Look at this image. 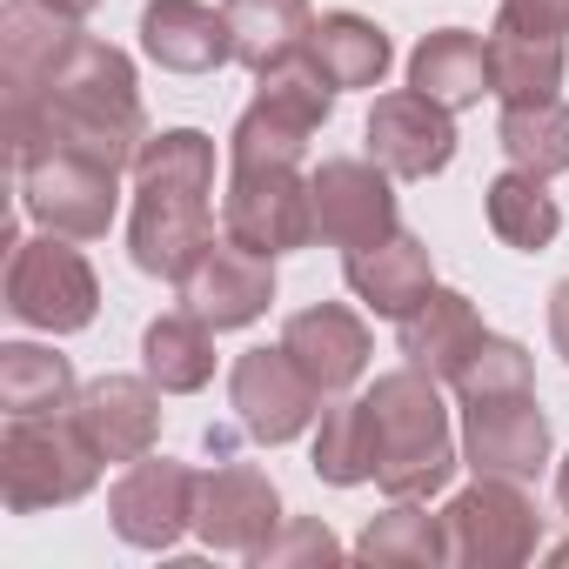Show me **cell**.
Instances as JSON below:
<instances>
[{"label":"cell","mask_w":569,"mask_h":569,"mask_svg":"<svg viewBox=\"0 0 569 569\" xmlns=\"http://www.w3.org/2000/svg\"><path fill=\"white\" fill-rule=\"evenodd\" d=\"M208 181L214 148L201 134H161L141 154V201H134V261L148 274L181 281L208 248Z\"/></svg>","instance_id":"6da1fadb"},{"label":"cell","mask_w":569,"mask_h":569,"mask_svg":"<svg viewBox=\"0 0 569 569\" xmlns=\"http://www.w3.org/2000/svg\"><path fill=\"white\" fill-rule=\"evenodd\" d=\"M134 134H141V101H134L128 61L101 41H74L48 81V148H81L121 168L134 154Z\"/></svg>","instance_id":"7a4b0ae2"},{"label":"cell","mask_w":569,"mask_h":569,"mask_svg":"<svg viewBox=\"0 0 569 569\" xmlns=\"http://www.w3.org/2000/svg\"><path fill=\"white\" fill-rule=\"evenodd\" d=\"M362 436H369V476L396 496H429L449 476V436H442V402L422 376H389L376 382L369 402H356Z\"/></svg>","instance_id":"3957f363"},{"label":"cell","mask_w":569,"mask_h":569,"mask_svg":"<svg viewBox=\"0 0 569 569\" xmlns=\"http://www.w3.org/2000/svg\"><path fill=\"white\" fill-rule=\"evenodd\" d=\"M21 188H28V208L54 228V234H101L108 214H114V174L108 161L81 154V148H34L21 154Z\"/></svg>","instance_id":"277c9868"},{"label":"cell","mask_w":569,"mask_h":569,"mask_svg":"<svg viewBox=\"0 0 569 569\" xmlns=\"http://www.w3.org/2000/svg\"><path fill=\"white\" fill-rule=\"evenodd\" d=\"M316 228L309 188L289 174V161H241L228 188V234L254 254H281Z\"/></svg>","instance_id":"5b68a950"},{"label":"cell","mask_w":569,"mask_h":569,"mask_svg":"<svg viewBox=\"0 0 569 569\" xmlns=\"http://www.w3.org/2000/svg\"><path fill=\"white\" fill-rule=\"evenodd\" d=\"M8 309L34 329H81L94 316V274L68 241H21L8 268Z\"/></svg>","instance_id":"8992f818"},{"label":"cell","mask_w":569,"mask_h":569,"mask_svg":"<svg viewBox=\"0 0 569 569\" xmlns=\"http://www.w3.org/2000/svg\"><path fill=\"white\" fill-rule=\"evenodd\" d=\"M94 456L101 449L88 442L81 422L54 429V416L48 422L14 416V429H8V496H14V509L54 502V496H81L94 482Z\"/></svg>","instance_id":"52a82bcc"},{"label":"cell","mask_w":569,"mask_h":569,"mask_svg":"<svg viewBox=\"0 0 569 569\" xmlns=\"http://www.w3.org/2000/svg\"><path fill=\"white\" fill-rule=\"evenodd\" d=\"M274 296V274H268V254L241 248V241H208L194 254V268L181 274V302L208 322V329H241L268 309Z\"/></svg>","instance_id":"ba28073f"},{"label":"cell","mask_w":569,"mask_h":569,"mask_svg":"<svg viewBox=\"0 0 569 569\" xmlns=\"http://www.w3.org/2000/svg\"><path fill=\"white\" fill-rule=\"evenodd\" d=\"M309 201H316V234L342 241L349 254H356V248L389 241V228H396L389 181H382V174H369L362 161H329V168L309 181Z\"/></svg>","instance_id":"9c48e42d"},{"label":"cell","mask_w":569,"mask_h":569,"mask_svg":"<svg viewBox=\"0 0 569 569\" xmlns=\"http://www.w3.org/2000/svg\"><path fill=\"white\" fill-rule=\"evenodd\" d=\"M369 154L389 174H436L456 154V134H449L442 101H429L422 88L376 101V114H369Z\"/></svg>","instance_id":"30bf717a"},{"label":"cell","mask_w":569,"mask_h":569,"mask_svg":"<svg viewBox=\"0 0 569 569\" xmlns=\"http://www.w3.org/2000/svg\"><path fill=\"white\" fill-rule=\"evenodd\" d=\"M309 402H316V382L302 376V362L289 349H254V356H241V369H234V409H241V422L261 442L296 436L309 422Z\"/></svg>","instance_id":"8fae6325"},{"label":"cell","mask_w":569,"mask_h":569,"mask_svg":"<svg viewBox=\"0 0 569 569\" xmlns=\"http://www.w3.org/2000/svg\"><path fill=\"white\" fill-rule=\"evenodd\" d=\"M542 416L529 409V389H496V396H469V456L476 469H502V476H529L542 462Z\"/></svg>","instance_id":"7c38bea8"},{"label":"cell","mask_w":569,"mask_h":569,"mask_svg":"<svg viewBox=\"0 0 569 569\" xmlns=\"http://www.w3.org/2000/svg\"><path fill=\"white\" fill-rule=\"evenodd\" d=\"M141 34H148V54L161 68H181V74H201V68L234 54L228 14L201 8V0H154V8L141 14Z\"/></svg>","instance_id":"4fadbf2b"},{"label":"cell","mask_w":569,"mask_h":569,"mask_svg":"<svg viewBox=\"0 0 569 569\" xmlns=\"http://www.w3.org/2000/svg\"><path fill=\"white\" fill-rule=\"evenodd\" d=\"M482 342H489V336H482V322L469 316L462 296H436V289H429V296L402 316V349H409V362L429 369V376H462Z\"/></svg>","instance_id":"5bb4252c"},{"label":"cell","mask_w":569,"mask_h":569,"mask_svg":"<svg viewBox=\"0 0 569 569\" xmlns=\"http://www.w3.org/2000/svg\"><path fill=\"white\" fill-rule=\"evenodd\" d=\"M281 349L302 362V376L316 389H342L369 362V336H362V322L349 309H309V316H296L289 336H281Z\"/></svg>","instance_id":"9a60e30c"},{"label":"cell","mask_w":569,"mask_h":569,"mask_svg":"<svg viewBox=\"0 0 569 569\" xmlns=\"http://www.w3.org/2000/svg\"><path fill=\"white\" fill-rule=\"evenodd\" d=\"M349 289H356L369 309H382V316H409V309L429 296V254H422L409 234L376 241V254L356 248V254H349Z\"/></svg>","instance_id":"2e32d148"},{"label":"cell","mask_w":569,"mask_h":569,"mask_svg":"<svg viewBox=\"0 0 569 569\" xmlns=\"http://www.w3.org/2000/svg\"><path fill=\"white\" fill-rule=\"evenodd\" d=\"M188 476L174 462H141L121 489H114V516H121V536L128 542H168L174 522L188 516Z\"/></svg>","instance_id":"e0dca14e"},{"label":"cell","mask_w":569,"mask_h":569,"mask_svg":"<svg viewBox=\"0 0 569 569\" xmlns=\"http://www.w3.org/2000/svg\"><path fill=\"white\" fill-rule=\"evenodd\" d=\"M228 41H234V61L248 68H281L296 54V41L309 34V8L302 0H228Z\"/></svg>","instance_id":"ac0fdd59"},{"label":"cell","mask_w":569,"mask_h":569,"mask_svg":"<svg viewBox=\"0 0 569 569\" xmlns=\"http://www.w3.org/2000/svg\"><path fill=\"white\" fill-rule=\"evenodd\" d=\"M81 429H88V442H94L101 456H141L148 436H154V402H148L141 382L108 376V382L88 389V402H81Z\"/></svg>","instance_id":"d6986e66"},{"label":"cell","mask_w":569,"mask_h":569,"mask_svg":"<svg viewBox=\"0 0 569 569\" xmlns=\"http://www.w3.org/2000/svg\"><path fill=\"white\" fill-rule=\"evenodd\" d=\"M416 88H422L429 101H442V108L476 101V94L489 88V48H482L476 34H462V28L422 41V54H416Z\"/></svg>","instance_id":"ffe728a7"},{"label":"cell","mask_w":569,"mask_h":569,"mask_svg":"<svg viewBox=\"0 0 569 569\" xmlns=\"http://www.w3.org/2000/svg\"><path fill=\"white\" fill-rule=\"evenodd\" d=\"M316 68L329 74V88H369V81H382V68H389V41H382V28H369V21H356V14H329L322 28H316Z\"/></svg>","instance_id":"44dd1931"},{"label":"cell","mask_w":569,"mask_h":569,"mask_svg":"<svg viewBox=\"0 0 569 569\" xmlns=\"http://www.w3.org/2000/svg\"><path fill=\"white\" fill-rule=\"evenodd\" d=\"M201 529L214 542H248L261 522H274V489L254 476V469H214L201 482Z\"/></svg>","instance_id":"7402d4cb"},{"label":"cell","mask_w":569,"mask_h":569,"mask_svg":"<svg viewBox=\"0 0 569 569\" xmlns=\"http://www.w3.org/2000/svg\"><path fill=\"white\" fill-rule=\"evenodd\" d=\"M502 148H509L529 174L569 168V108H556V94H542V101H509V108H502Z\"/></svg>","instance_id":"603a6c76"},{"label":"cell","mask_w":569,"mask_h":569,"mask_svg":"<svg viewBox=\"0 0 569 569\" xmlns=\"http://www.w3.org/2000/svg\"><path fill=\"white\" fill-rule=\"evenodd\" d=\"M148 369H154L161 389H201L208 369H214V356H208V322H201L194 309L161 316V322L148 329Z\"/></svg>","instance_id":"cb8c5ba5"},{"label":"cell","mask_w":569,"mask_h":569,"mask_svg":"<svg viewBox=\"0 0 569 569\" xmlns=\"http://www.w3.org/2000/svg\"><path fill=\"white\" fill-rule=\"evenodd\" d=\"M68 389H74V376L48 349H28L21 342V349H8V362H0V396H8V416H54V409H68Z\"/></svg>","instance_id":"d4e9b609"},{"label":"cell","mask_w":569,"mask_h":569,"mask_svg":"<svg viewBox=\"0 0 569 569\" xmlns=\"http://www.w3.org/2000/svg\"><path fill=\"white\" fill-rule=\"evenodd\" d=\"M489 228L509 241V248H542L556 234V201L542 194V181L522 168V174H502L489 188Z\"/></svg>","instance_id":"484cf974"},{"label":"cell","mask_w":569,"mask_h":569,"mask_svg":"<svg viewBox=\"0 0 569 569\" xmlns=\"http://www.w3.org/2000/svg\"><path fill=\"white\" fill-rule=\"evenodd\" d=\"M569 21V0H502V21L496 28H529V34H562Z\"/></svg>","instance_id":"4316f807"},{"label":"cell","mask_w":569,"mask_h":569,"mask_svg":"<svg viewBox=\"0 0 569 569\" xmlns=\"http://www.w3.org/2000/svg\"><path fill=\"white\" fill-rule=\"evenodd\" d=\"M549 336H556V349L569 356V281L556 289V302H549Z\"/></svg>","instance_id":"83f0119b"},{"label":"cell","mask_w":569,"mask_h":569,"mask_svg":"<svg viewBox=\"0 0 569 569\" xmlns=\"http://www.w3.org/2000/svg\"><path fill=\"white\" fill-rule=\"evenodd\" d=\"M48 8H61V14H88L94 0H48Z\"/></svg>","instance_id":"f1b7e54d"},{"label":"cell","mask_w":569,"mask_h":569,"mask_svg":"<svg viewBox=\"0 0 569 569\" xmlns=\"http://www.w3.org/2000/svg\"><path fill=\"white\" fill-rule=\"evenodd\" d=\"M562 502H569V469H562Z\"/></svg>","instance_id":"f546056e"}]
</instances>
